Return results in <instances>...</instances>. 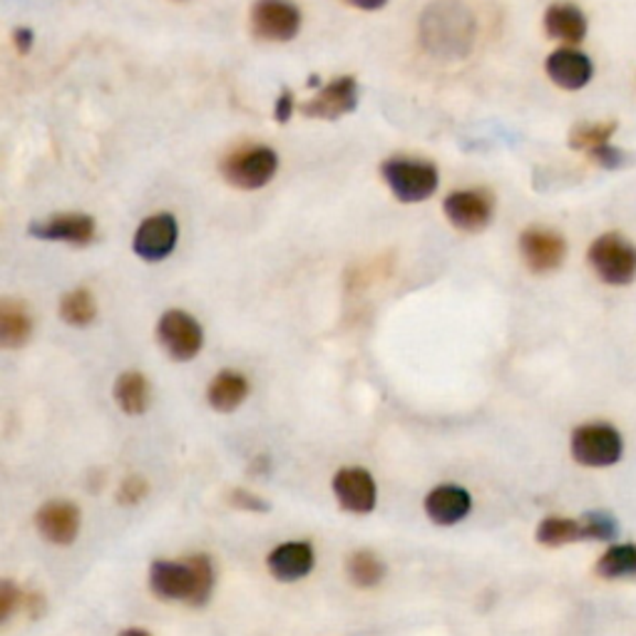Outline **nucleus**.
Wrapping results in <instances>:
<instances>
[{"label": "nucleus", "instance_id": "24", "mask_svg": "<svg viewBox=\"0 0 636 636\" xmlns=\"http://www.w3.org/2000/svg\"><path fill=\"white\" fill-rule=\"evenodd\" d=\"M596 574L602 580H624V576L636 574V545H614L606 550L600 562H596Z\"/></svg>", "mask_w": 636, "mask_h": 636}, {"label": "nucleus", "instance_id": "31", "mask_svg": "<svg viewBox=\"0 0 636 636\" xmlns=\"http://www.w3.org/2000/svg\"><path fill=\"white\" fill-rule=\"evenodd\" d=\"M144 495H147V483L142 481V477L132 475V477H127V481L122 483L120 493H117V503L132 507L140 500H144Z\"/></svg>", "mask_w": 636, "mask_h": 636}, {"label": "nucleus", "instance_id": "19", "mask_svg": "<svg viewBox=\"0 0 636 636\" xmlns=\"http://www.w3.org/2000/svg\"><path fill=\"white\" fill-rule=\"evenodd\" d=\"M425 43L435 53L457 51V43H467V18H460L455 8H435V21L425 18Z\"/></svg>", "mask_w": 636, "mask_h": 636}, {"label": "nucleus", "instance_id": "18", "mask_svg": "<svg viewBox=\"0 0 636 636\" xmlns=\"http://www.w3.org/2000/svg\"><path fill=\"white\" fill-rule=\"evenodd\" d=\"M470 507H473L470 493L460 485H440L425 497V513L440 527H450L465 520Z\"/></svg>", "mask_w": 636, "mask_h": 636}, {"label": "nucleus", "instance_id": "9", "mask_svg": "<svg viewBox=\"0 0 636 636\" xmlns=\"http://www.w3.org/2000/svg\"><path fill=\"white\" fill-rule=\"evenodd\" d=\"M545 73L557 87H562L567 93H576L592 83L594 63L576 45H562L547 55Z\"/></svg>", "mask_w": 636, "mask_h": 636}, {"label": "nucleus", "instance_id": "28", "mask_svg": "<svg viewBox=\"0 0 636 636\" xmlns=\"http://www.w3.org/2000/svg\"><path fill=\"white\" fill-rule=\"evenodd\" d=\"M586 520V532H590V540H614L616 532H619V525H616L614 517L604 513H590L584 515Z\"/></svg>", "mask_w": 636, "mask_h": 636}, {"label": "nucleus", "instance_id": "1", "mask_svg": "<svg viewBox=\"0 0 636 636\" xmlns=\"http://www.w3.org/2000/svg\"><path fill=\"white\" fill-rule=\"evenodd\" d=\"M150 590L160 600L204 606L214 592V564L207 554H192L182 562H152Z\"/></svg>", "mask_w": 636, "mask_h": 636}, {"label": "nucleus", "instance_id": "14", "mask_svg": "<svg viewBox=\"0 0 636 636\" xmlns=\"http://www.w3.org/2000/svg\"><path fill=\"white\" fill-rule=\"evenodd\" d=\"M35 525L47 542L67 547L80 532V510L67 500H51L37 510Z\"/></svg>", "mask_w": 636, "mask_h": 636}, {"label": "nucleus", "instance_id": "27", "mask_svg": "<svg viewBox=\"0 0 636 636\" xmlns=\"http://www.w3.org/2000/svg\"><path fill=\"white\" fill-rule=\"evenodd\" d=\"M346 572H348V580L354 582L356 586L370 590V586H376V584H380V580H384L386 567L374 552L360 550V552H354L348 557Z\"/></svg>", "mask_w": 636, "mask_h": 636}, {"label": "nucleus", "instance_id": "2", "mask_svg": "<svg viewBox=\"0 0 636 636\" xmlns=\"http://www.w3.org/2000/svg\"><path fill=\"white\" fill-rule=\"evenodd\" d=\"M279 170V157L271 147L244 144L222 160V174L237 190H261Z\"/></svg>", "mask_w": 636, "mask_h": 636}, {"label": "nucleus", "instance_id": "26", "mask_svg": "<svg viewBox=\"0 0 636 636\" xmlns=\"http://www.w3.org/2000/svg\"><path fill=\"white\" fill-rule=\"evenodd\" d=\"M61 316L65 324L71 326H90L97 316V303L93 293L87 289H73L71 293H65L61 301Z\"/></svg>", "mask_w": 636, "mask_h": 636}, {"label": "nucleus", "instance_id": "8", "mask_svg": "<svg viewBox=\"0 0 636 636\" xmlns=\"http://www.w3.org/2000/svg\"><path fill=\"white\" fill-rule=\"evenodd\" d=\"M520 254L532 273H550L562 267L567 257V241L554 229L530 227L520 237Z\"/></svg>", "mask_w": 636, "mask_h": 636}, {"label": "nucleus", "instance_id": "25", "mask_svg": "<svg viewBox=\"0 0 636 636\" xmlns=\"http://www.w3.org/2000/svg\"><path fill=\"white\" fill-rule=\"evenodd\" d=\"M616 130H619V125L614 120H606V122H580L572 127L570 132V147L576 152H584L590 154L594 152L596 147H604L614 140Z\"/></svg>", "mask_w": 636, "mask_h": 636}, {"label": "nucleus", "instance_id": "4", "mask_svg": "<svg viewBox=\"0 0 636 636\" xmlns=\"http://www.w3.org/2000/svg\"><path fill=\"white\" fill-rule=\"evenodd\" d=\"M380 174H384L390 192L396 194V200L406 204L425 202L438 190V170L430 162L394 157V160L384 162Z\"/></svg>", "mask_w": 636, "mask_h": 636}, {"label": "nucleus", "instance_id": "5", "mask_svg": "<svg viewBox=\"0 0 636 636\" xmlns=\"http://www.w3.org/2000/svg\"><path fill=\"white\" fill-rule=\"evenodd\" d=\"M622 435L610 423H584L572 433V457L586 467H610L622 457Z\"/></svg>", "mask_w": 636, "mask_h": 636}, {"label": "nucleus", "instance_id": "11", "mask_svg": "<svg viewBox=\"0 0 636 636\" xmlns=\"http://www.w3.org/2000/svg\"><path fill=\"white\" fill-rule=\"evenodd\" d=\"M180 227L172 214H154L147 217L134 231L132 249L144 261H162L177 247Z\"/></svg>", "mask_w": 636, "mask_h": 636}, {"label": "nucleus", "instance_id": "33", "mask_svg": "<svg viewBox=\"0 0 636 636\" xmlns=\"http://www.w3.org/2000/svg\"><path fill=\"white\" fill-rule=\"evenodd\" d=\"M229 500H231L234 507H241V510H254V513L267 510V503L259 500L257 495H251V493H247V491H234Z\"/></svg>", "mask_w": 636, "mask_h": 636}, {"label": "nucleus", "instance_id": "30", "mask_svg": "<svg viewBox=\"0 0 636 636\" xmlns=\"http://www.w3.org/2000/svg\"><path fill=\"white\" fill-rule=\"evenodd\" d=\"M21 600L23 590H18L11 580H6L3 586H0V622L6 624L15 610H21Z\"/></svg>", "mask_w": 636, "mask_h": 636}, {"label": "nucleus", "instance_id": "32", "mask_svg": "<svg viewBox=\"0 0 636 636\" xmlns=\"http://www.w3.org/2000/svg\"><path fill=\"white\" fill-rule=\"evenodd\" d=\"M293 110H297V103H293V93L289 87H283L281 95L277 97V107H273V117H277V122H289Z\"/></svg>", "mask_w": 636, "mask_h": 636}, {"label": "nucleus", "instance_id": "20", "mask_svg": "<svg viewBox=\"0 0 636 636\" xmlns=\"http://www.w3.org/2000/svg\"><path fill=\"white\" fill-rule=\"evenodd\" d=\"M249 396V384L241 374H234V370H224L217 378L212 380L207 388V400L214 410L219 413H231L237 410L244 400Z\"/></svg>", "mask_w": 636, "mask_h": 636}, {"label": "nucleus", "instance_id": "6", "mask_svg": "<svg viewBox=\"0 0 636 636\" xmlns=\"http://www.w3.org/2000/svg\"><path fill=\"white\" fill-rule=\"evenodd\" d=\"M157 341L160 346L168 351L170 358L180 360V364H187L194 356H200V351L204 346V331L200 326V321L190 316L187 311L172 309L164 313L157 324Z\"/></svg>", "mask_w": 636, "mask_h": 636}, {"label": "nucleus", "instance_id": "22", "mask_svg": "<svg viewBox=\"0 0 636 636\" xmlns=\"http://www.w3.org/2000/svg\"><path fill=\"white\" fill-rule=\"evenodd\" d=\"M580 540H590L586 520H572V517H547L537 527V542L545 547H562Z\"/></svg>", "mask_w": 636, "mask_h": 636}, {"label": "nucleus", "instance_id": "10", "mask_svg": "<svg viewBox=\"0 0 636 636\" xmlns=\"http://www.w3.org/2000/svg\"><path fill=\"white\" fill-rule=\"evenodd\" d=\"M358 107V83L356 77L344 75L328 83L316 97L299 107L301 115L311 117V120H338Z\"/></svg>", "mask_w": 636, "mask_h": 636}, {"label": "nucleus", "instance_id": "34", "mask_svg": "<svg viewBox=\"0 0 636 636\" xmlns=\"http://www.w3.org/2000/svg\"><path fill=\"white\" fill-rule=\"evenodd\" d=\"M13 41H15L18 53H21V55L31 53V47H33V31H28V28H18V31L13 33Z\"/></svg>", "mask_w": 636, "mask_h": 636}, {"label": "nucleus", "instance_id": "36", "mask_svg": "<svg viewBox=\"0 0 636 636\" xmlns=\"http://www.w3.org/2000/svg\"><path fill=\"white\" fill-rule=\"evenodd\" d=\"M120 636H150L144 629H125Z\"/></svg>", "mask_w": 636, "mask_h": 636}, {"label": "nucleus", "instance_id": "17", "mask_svg": "<svg viewBox=\"0 0 636 636\" xmlns=\"http://www.w3.org/2000/svg\"><path fill=\"white\" fill-rule=\"evenodd\" d=\"M273 580L299 582L313 570V547L309 542H283L267 557Z\"/></svg>", "mask_w": 636, "mask_h": 636}, {"label": "nucleus", "instance_id": "12", "mask_svg": "<svg viewBox=\"0 0 636 636\" xmlns=\"http://www.w3.org/2000/svg\"><path fill=\"white\" fill-rule=\"evenodd\" d=\"M445 217L460 231H483L493 219L495 202L483 190H463L453 192L443 204Z\"/></svg>", "mask_w": 636, "mask_h": 636}, {"label": "nucleus", "instance_id": "23", "mask_svg": "<svg viewBox=\"0 0 636 636\" xmlns=\"http://www.w3.org/2000/svg\"><path fill=\"white\" fill-rule=\"evenodd\" d=\"M115 400L127 416H140L150 406V384L137 370H127L115 384Z\"/></svg>", "mask_w": 636, "mask_h": 636}, {"label": "nucleus", "instance_id": "13", "mask_svg": "<svg viewBox=\"0 0 636 636\" xmlns=\"http://www.w3.org/2000/svg\"><path fill=\"white\" fill-rule=\"evenodd\" d=\"M334 495L346 513L366 515L376 507L378 487L374 475L364 467H344L334 477Z\"/></svg>", "mask_w": 636, "mask_h": 636}, {"label": "nucleus", "instance_id": "15", "mask_svg": "<svg viewBox=\"0 0 636 636\" xmlns=\"http://www.w3.org/2000/svg\"><path fill=\"white\" fill-rule=\"evenodd\" d=\"M28 231H31L35 239L87 247V244L95 239V219L87 217V214H55L51 219L31 224Z\"/></svg>", "mask_w": 636, "mask_h": 636}, {"label": "nucleus", "instance_id": "3", "mask_svg": "<svg viewBox=\"0 0 636 636\" xmlns=\"http://www.w3.org/2000/svg\"><path fill=\"white\" fill-rule=\"evenodd\" d=\"M590 267L610 287H626L636 279V247L616 231H606L586 251Z\"/></svg>", "mask_w": 636, "mask_h": 636}, {"label": "nucleus", "instance_id": "21", "mask_svg": "<svg viewBox=\"0 0 636 636\" xmlns=\"http://www.w3.org/2000/svg\"><path fill=\"white\" fill-rule=\"evenodd\" d=\"M33 334V319L23 303L6 299L0 306V344L6 348H21Z\"/></svg>", "mask_w": 636, "mask_h": 636}, {"label": "nucleus", "instance_id": "7", "mask_svg": "<svg viewBox=\"0 0 636 636\" xmlns=\"http://www.w3.org/2000/svg\"><path fill=\"white\" fill-rule=\"evenodd\" d=\"M251 31L267 43H289L301 31V11L291 0H257L251 8Z\"/></svg>", "mask_w": 636, "mask_h": 636}, {"label": "nucleus", "instance_id": "29", "mask_svg": "<svg viewBox=\"0 0 636 636\" xmlns=\"http://www.w3.org/2000/svg\"><path fill=\"white\" fill-rule=\"evenodd\" d=\"M586 157H590L596 168H602V170H619L626 164V154L619 150V147H614V142L604 144V147H596V150Z\"/></svg>", "mask_w": 636, "mask_h": 636}, {"label": "nucleus", "instance_id": "35", "mask_svg": "<svg viewBox=\"0 0 636 636\" xmlns=\"http://www.w3.org/2000/svg\"><path fill=\"white\" fill-rule=\"evenodd\" d=\"M346 3L360 8V11H378V8L386 6V0H346Z\"/></svg>", "mask_w": 636, "mask_h": 636}, {"label": "nucleus", "instance_id": "16", "mask_svg": "<svg viewBox=\"0 0 636 636\" xmlns=\"http://www.w3.org/2000/svg\"><path fill=\"white\" fill-rule=\"evenodd\" d=\"M542 23L545 33L562 45H580L586 37V31H590L586 13L570 0H557L547 8Z\"/></svg>", "mask_w": 636, "mask_h": 636}]
</instances>
